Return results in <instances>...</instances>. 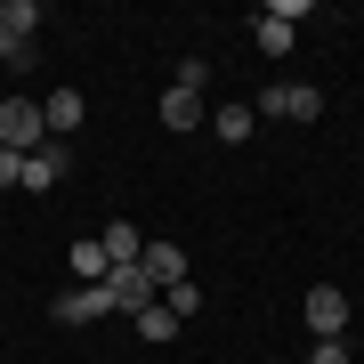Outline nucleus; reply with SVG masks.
<instances>
[{
  "mask_svg": "<svg viewBox=\"0 0 364 364\" xmlns=\"http://www.w3.org/2000/svg\"><path fill=\"white\" fill-rule=\"evenodd\" d=\"M97 251H105V267H138V251H146V235H138V219H105V235H97Z\"/></svg>",
  "mask_w": 364,
  "mask_h": 364,
  "instance_id": "6",
  "label": "nucleus"
},
{
  "mask_svg": "<svg viewBox=\"0 0 364 364\" xmlns=\"http://www.w3.org/2000/svg\"><path fill=\"white\" fill-rule=\"evenodd\" d=\"M130 324H138V340H154V348H162V340H178V316H170L162 299H154L146 316H130Z\"/></svg>",
  "mask_w": 364,
  "mask_h": 364,
  "instance_id": "13",
  "label": "nucleus"
},
{
  "mask_svg": "<svg viewBox=\"0 0 364 364\" xmlns=\"http://www.w3.org/2000/svg\"><path fill=\"white\" fill-rule=\"evenodd\" d=\"M105 316H114L105 284H73V291H57V324H105Z\"/></svg>",
  "mask_w": 364,
  "mask_h": 364,
  "instance_id": "5",
  "label": "nucleus"
},
{
  "mask_svg": "<svg viewBox=\"0 0 364 364\" xmlns=\"http://www.w3.org/2000/svg\"><path fill=\"white\" fill-rule=\"evenodd\" d=\"M57 178H65V146L49 138V146H41V154H25V178H16V186H25V195H49Z\"/></svg>",
  "mask_w": 364,
  "mask_h": 364,
  "instance_id": "8",
  "label": "nucleus"
},
{
  "mask_svg": "<svg viewBox=\"0 0 364 364\" xmlns=\"http://www.w3.org/2000/svg\"><path fill=\"white\" fill-rule=\"evenodd\" d=\"M259 114L267 122H316V114H324V90H316V81H267Z\"/></svg>",
  "mask_w": 364,
  "mask_h": 364,
  "instance_id": "2",
  "label": "nucleus"
},
{
  "mask_svg": "<svg viewBox=\"0 0 364 364\" xmlns=\"http://www.w3.org/2000/svg\"><path fill=\"white\" fill-rule=\"evenodd\" d=\"M0 33L33 41V33H41V0H0Z\"/></svg>",
  "mask_w": 364,
  "mask_h": 364,
  "instance_id": "11",
  "label": "nucleus"
},
{
  "mask_svg": "<svg viewBox=\"0 0 364 364\" xmlns=\"http://www.w3.org/2000/svg\"><path fill=\"white\" fill-rule=\"evenodd\" d=\"M81 114H90V105H81V90H49V97H41V122H49V138H57V146L81 130Z\"/></svg>",
  "mask_w": 364,
  "mask_h": 364,
  "instance_id": "7",
  "label": "nucleus"
},
{
  "mask_svg": "<svg viewBox=\"0 0 364 364\" xmlns=\"http://www.w3.org/2000/svg\"><path fill=\"white\" fill-rule=\"evenodd\" d=\"M162 308H170V316H178V324H186V316L203 308V284H170V291H162Z\"/></svg>",
  "mask_w": 364,
  "mask_h": 364,
  "instance_id": "16",
  "label": "nucleus"
},
{
  "mask_svg": "<svg viewBox=\"0 0 364 364\" xmlns=\"http://www.w3.org/2000/svg\"><path fill=\"white\" fill-rule=\"evenodd\" d=\"M251 122H259L251 105H219V114H210V130H219L227 146H243V138H251Z\"/></svg>",
  "mask_w": 364,
  "mask_h": 364,
  "instance_id": "12",
  "label": "nucleus"
},
{
  "mask_svg": "<svg viewBox=\"0 0 364 364\" xmlns=\"http://www.w3.org/2000/svg\"><path fill=\"white\" fill-rule=\"evenodd\" d=\"M251 33H259V49H267V57H284V49H291V25H284V16H267V9H259V25H251Z\"/></svg>",
  "mask_w": 364,
  "mask_h": 364,
  "instance_id": "15",
  "label": "nucleus"
},
{
  "mask_svg": "<svg viewBox=\"0 0 364 364\" xmlns=\"http://www.w3.org/2000/svg\"><path fill=\"white\" fill-rule=\"evenodd\" d=\"M308 364H356V356H348V340H316V356H308Z\"/></svg>",
  "mask_w": 364,
  "mask_h": 364,
  "instance_id": "18",
  "label": "nucleus"
},
{
  "mask_svg": "<svg viewBox=\"0 0 364 364\" xmlns=\"http://www.w3.org/2000/svg\"><path fill=\"white\" fill-rule=\"evenodd\" d=\"M0 146H9V154H41V146H49L41 97H0Z\"/></svg>",
  "mask_w": 364,
  "mask_h": 364,
  "instance_id": "1",
  "label": "nucleus"
},
{
  "mask_svg": "<svg viewBox=\"0 0 364 364\" xmlns=\"http://www.w3.org/2000/svg\"><path fill=\"white\" fill-rule=\"evenodd\" d=\"M299 316H308L316 340H348V291H340V284H316L308 299H299Z\"/></svg>",
  "mask_w": 364,
  "mask_h": 364,
  "instance_id": "3",
  "label": "nucleus"
},
{
  "mask_svg": "<svg viewBox=\"0 0 364 364\" xmlns=\"http://www.w3.org/2000/svg\"><path fill=\"white\" fill-rule=\"evenodd\" d=\"M16 178H25V154H9V146H0V195H9Z\"/></svg>",
  "mask_w": 364,
  "mask_h": 364,
  "instance_id": "19",
  "label": "nucleus"
},
{
  "mask_svg": "<svg viewBox=\"0 0 364 364\" xmlns=\"http://www.w3.org/2000/svg\"><path fill=\"white\" fill-rule=\"evenodd\" d=\"M154 114H162V130H195V122H203V97L195 90H162Z\"/></svg>",
  "mask_w": 364,
  "mask_h": 364,
  "instance_id": "10",
  "label": "nucleus"
},
{
  "mask_svg": "<svg viewBox=\"0 0 364 364\" xmlns=\"http://www.w3.org/2000/svg\"><path fill=\"white\" fill-rule=\"evenodd\" d=\"M105 299H114V316H146V308H154V275H146V267H105Z\"/></svg>",
  "mask_w": 364,
  "mask_h": 364,
  "instance_id": "4",
  "label": "nucleus"
},
{
  "mask_svg": "<svg viewBox=\"0 0 364 364\" xmlns=\"http://www.w3.org/2000/svg\"><path fill=\"white\" fill-rule=\"evenodd\" d=\"M65 267L81 275V284H105V251H97V235H90V243H73V251H65Z\"/></svg>",
  "mask_w": 364,
  "mask_h": 364,
  "instance_id": "14",
  "label": "nucleus"
},
{
  "mask_svg": "<svg viewBox=\"0 0 364 364\" xmlns=\"http://www.w3.org/2000/svg\"><path fill=\"white\" fill-rule=\"evenodd\" d=\"M203 81H210V65H203V57H186V65H178V81H170V90H195V97H203Z\"/></svg>",
  "mask_w": 364,
  "mask_h": 364,
  "instance_id": "17",
  "label": "nucleus"
},
{
  "mask_svg": "<svg viewBox=\"0 0 364 364\" xmlns=\"http://www.w3.org/2000/svg\"><path fill=\"white\" fill-rule=\"evenodd\" d=\"M138 267L154 275V291H170V284H186V251H178V243H146V251H138Z\"/></svg>",
  "mask_w": 364,
  "mask_h": 364,
  "instance_id": "9",
  "label": "nucleus"
}]
</instances>
